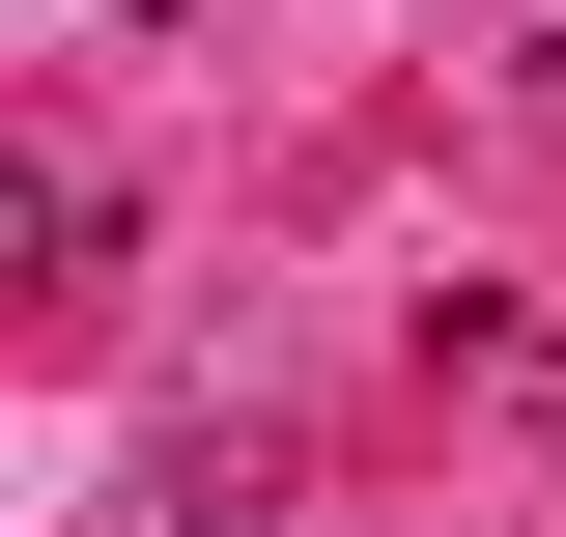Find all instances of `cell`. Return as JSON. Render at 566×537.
<instances>
[{
	"instance_id": "1",
	"label": "cell",
	"mask_w": 566,
	"mask_h": 537,
	"mask_svg": "<svg viewBox=\"0 0 566 537\" xmlns=\"http://www.w3.org/2000/svg\"><path fill=\"white\" fill-rule=\"evenodd\" d=\"M510 85H566V0H510Z\"/></svg>"
}]
</instances>
